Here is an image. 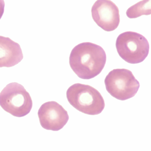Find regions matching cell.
Returning a JSON list of instances; mask_svg holds the SVG:
<instances>
[{
	"label": "cell",
	"mask_w": 151,
	"mask_h": 151,
	"mask_svg": "<svg viewBox=\"0 0 151 151\" xmlns=\"http://www.w3.org/2000/svg\"><path fill=\"white\" fill-rule=\"evenodd\" d=\"M151 0L141 1L128 9L126 15L131 19L136 18L142 15H149L151 14Z\"/></svg>",
	"instance_id": "9"
},
{
	"label": "cell",
	"mask_w": 151,
	"mask_h": 151,
	"mask_svg": "<svg viewBox=\"0 0 151 151\" xmlns=\"http://www.w3.org/2000/svg\"><path fill=\"white\" fill-rule=\"evenodd\" d=\"M116 47L120 57L131 64L142 62L149 53L147 40L141 34L133 32H126L120 34L116 39Z\"/></svg>",
	"instance_id": "4"
},
{
	"label": "cell",
	"mask_w": 151,
	"mask_h": 151,
	"mask_svg": "<svg viewBox=\"0 0 151 151\" xmlns=\"http://www.w3.org/2000/svg\"><path fill=\"white\" fill-rule=\"evenodd\" d=\"M5 2L3 0H0V19H1L4 12Z\"/></svg>",
	"instance_id": "10"
},
{
	"label": "cell",
	"mask_w": 151,
	"mask_h": 151,
	"mask_svg": "<svg viewBox=\"0 0 151 151\" xmlns=\"http://www.w3.org/2000/svg\"><path fill=\"white\" fill-rule=\"evenodd\" d=\"M38 115L41 126L48 130L63 129L69 120L68 112L56 101L45 102L40 108Z\"/></svg>",
	"instance_id": "7"
},
{
	"label": "cell",
	"mask_w": 151,
	"mask_h": 151,
	"mask_svg": "<svg viewBox=\"0 0 151 151\" xmlns=\"http://www.w3.org/2000/svg\"><path fill=\"white\" fill-rule=\"evenodd\" d=\"M106 55L100 46L90 42L81 43L71 51L69 58L70 68L82 79H90L102 71Z\"/></svg>",
	"instance_id": "1"
},
{
	"label": "cell",
	"mask_w": 151,
	"mask_h": 151,
	"mask_svg": "<svg viewBox=\"0 0 151 151\" xmlns=\"http://www.w3.org/2000/svg\"><path fill=\"white\" fill-rule=\"evenodd\" d=\"M23 59L19 44L9 38L0 36V68H10L17 65Z\"/></svg>",
	"instance_id": "8"
},
{
	"label": "cell",
	"mask_w": 151,
	"mask_h": 151,
	"mask_svg": "<svg viewBox=\"0 0 151 151\" xmlns=\"http://www.w3.org/2000/svg\"><path fill=\"white\" fill-rule=\"evenodd\" d=\"M106 89L114 98L121 101L134 97L139 87V82L132 72L125 69L111 70L105 79Z\"/></svg>",
	"instance_id": "5"
},
{
	"label": "cell",
	"mask_w": 151,
	"mask_h": 151,
	"mask_svg": "<svg viewBox=\"0 0 151 151\" xmlns=\"http://www.w3.org/2000/svg\"><path fill=\"white\" fill-rule=\"evenodd\" d=\"M67 98L73 107L86 114H99L105 108V101L99 92L87 85L71 86L67 91Z\"/></svg>",
	"instance_id": "2"
},
{
	"label": "cell",
	"mask_w": 151,
	"mask_h": 151,
	"mask_svg": "<svg viewBox=\"0 0 151 151\" xmlns=\"http://www.w3.org/2000/svg\"><path fill=\"white\" fill-rule=\"evenodd\" d=\"M91 13L94 22L106 31L114 30L120 23L119 9L111 1H97L92 7Z\"/></svg>",
	"instance_id": "6"
},
{
	"label": "cell",
	"mask_w": 151,
	"mask_h": 151,
	"mask_svg": "<svg viewBox=\"0 0 151 151\" xmlns=\"http://www.w3.org/2000/svg\"><path fill=\"white\" fill-rule=\"evenodd\" d=\"M0 106L14 116L22 117L29 114L32 107L29 93L17 83L8 84L0 93Z\"/></svg>",
	"instance_id": "3"
}]
</instances>
